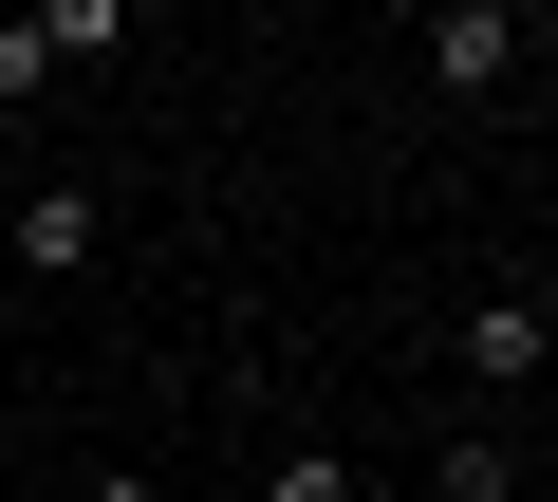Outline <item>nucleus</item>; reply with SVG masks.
Masks as SVG:
<instances>
[{
  "label": "nucleus",
  "instance_id": "obj_1",
  "mask_svg": "<svg viewBox=\"0 0 558 502\" xmlns=\"http://www.w3.org/2000/svg\"><path fill=\"white\" fill-rule=\"evenodd\" d=\"M94 242H112V205H94V186H20V205H0V280H75Z\"/></svg>",
  "mask_w": 558,
  "mask_h": 502
},
{
  "label": "nucleus",
  "instance_id": "obj_2",
  "mask_svg": "<svg viewBox=\"0 0 558 502\" xmlns=\"http://www.w3.org/2000/svg\"><path fill=\"white\" fill-rule=\"evenodd\" d=\"M465 372H484V391H539V372H558V317H539L521 280H484V298H465Z\"/></svg>",
  "mask_w": 558,
  "mask_h": 502
},
{
  "label": "nucleus",
  "instance_id": "obj_3",
  "mask_svg": "<svg viewBox=\"0 0 558 502\" xmlns=\"http://www.w3.org/2000/svg\"><path fill=\"white\" fill-rule=\"evenodd\" d=\"M428 75L447 94H502L521 75V20H502V0H447V20H428Z\"/></svg>",
  "mask_w": 558,
  "mask_h": 502
},
{
  "label": "nucleus",
  "instance_id": "obj_4",
  "mask_svg": "<svg viewBox=\"0 0 558 502\" xmlns=\"http://www.w3.org/2000/svg\"><path fill=\"white\" fill-rule=\"evenodd\" d=\"M112 38H131V0H38V57H57V75H75V57H112Z\"/></svg>",
  "mask_w": 558,
  "mask_h": 502
},
{
  "label": "nucleus",
  "instance_id": "obj_5",
  "mask_svg": "<svg viewBox=\"0 0 558 502\" xmlns=\"http://www.w3.org/2000/svg\"><path fill=\"white\" fill-rule=\"evenodd\" d=\"M260 502H354V465H336V446H279V465H260Z\"/></svg>",
  "mask_w": 558,
  "mask_h": 502
},
{
  "label": "nucleus",
  "instance_id": "obj_6",
  "mask_svg": "<svg viewBox=\"0 0 558 502\" xmlns=\"http://www.w3.org/2000/svg\"><path fill=\"white\" fill-rule=\"evenodd\" d=\"M38 75H57V57H38V20H0V112H38Z\"/></svg>",
  "mask_w": 558,
  "mask_h": 502
},
{
  "label": "nucleus",
  "instance_id": "obj_7",
  "mask_svg": "<svg viewBox=\"0 0 558 502\" xmlns=\"http://www.w3.org/2000/svg\"><path fill=\"white\" fill-rule=\"evenodd\" d=\"M75 502H168V483H149V465H94V483H75Z\"/></svg>",
  "mask_w": 558,
  "mask_h": 502
}]
</instances>
